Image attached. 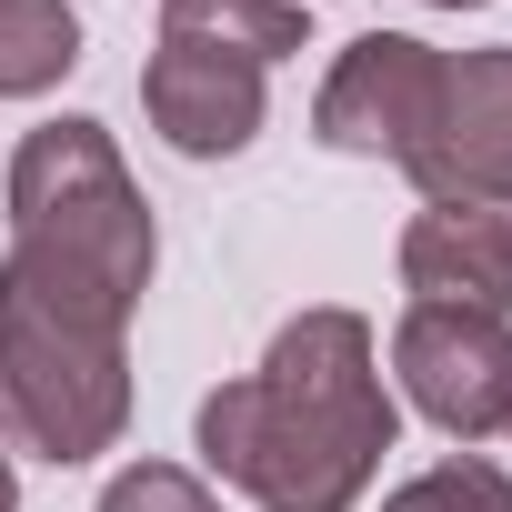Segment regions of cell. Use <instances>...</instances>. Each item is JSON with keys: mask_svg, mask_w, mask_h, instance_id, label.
<instances>
[{"mask_svg": "<svg viewBox=\"0 0 512 512\" xmlns=\"http://www.w3.org/2000/svg\"><path fill=\"white\" fill-rule=\"evenodd\" d=\"M191 432H201V462L262 512H352L372 492L402 412L382 392L372 322L342 302H312L272 332L262 372L201 392Z\"/></svg>", "mask_w": 512, "mask_h": 512, "instance_id": "1", "label": "cell"}, {"mask_svg": "<svg viewBox=\"0 0 512 512\" xmlns=\"http://www.w3.org/2000/svg\"><path fill=\"white\" fill-rule=\"evenodd\" d=\"M131 312L141 282L11 231L0 251V442L51 472L111 452L131 422Z\"/></svg>", "mask_w": 512, "mask_h": 512, "instance_id": "2", "label": "cell"}, {"mask_svg": "<svg viewBox=\"0 0 512 512\" xmlns=\"http://www.w3.org/2000/svg\"><path fill=\"white\" fill-rule=\"evenodd\" d=\"M312 41V0H161L141 111L181 161H231L262 141L272 61Z\"/></svg>", "mask_w": 512, "mask_h": 512, "instance_id": "3", "label": "cell"}, {"mask_svg": "<svg viewBox=\"0 0 512 512\" xmlns=\"http://www.w3.org/2000/svg\"><path fill=\"white\" fill-rule=\"evenodd\" d=\"M11 231L51 241V251H81V262H111L141 292H151V262H161L151 201H141L111 121H91V111L21 131V151H11Z\"/></svg>", "mask_w": 512, "mask_h": 512, "instance_id": "4", "label": "cell"}, {"mask_svg": "<svg viewBox=\"0 0 512 512\" xmlns=\"http://www.w3.org/2000/svg\"><path fill=\"white\" fill-rule=\"evenodd\" d=\"M392 382H402V402L432 432L492 442V432H512V322L502 312L412 302L392 322Z\"/></svg>", "mask_w": 512, "mask_h": 512, "instance_id": "5", "label": "cell"}, {"mask_svg": "<svg viewBox=\"0 0 512 512\" xmlns=\"http://www.w3.org/2000/svg\"><path fill=\"white\" fill-rule=\"evenodd\" d=\"M422 211H502L512 201V51H442L432 131L402 151Z\"/></svg>", "mask_w": 512, "mask_h": 512, "instance_id": "6", "label": "cell"}, {"mask_svg": "<svg viewBox=\"0 0 512 512\" xmlns=\"http://www.w3.org/2000/svg\"><path fill=\"white\" fill-rule=\"evenodd\" d=\"M432 101H442V51L412 31H362L312 101V141L352 161H402L432 131Z\"/></svg>", "mask_w": 512, "mask_h": 512, "instance_id": "7", "label": "cell"}, {"mask_svg": "<svg viewBox=\"0 0 512 512\" xmlns=\"http://www.w3.org/2000/svg\"><path fill=\"white\" fill-rule=\"evenodd\" d=\"M402 292L512 322V231H502V211H412V231H402Z\"/></svg>", "mask_w": 512, "mask_h": 512, "instance_id": "8", "label": "cell"}, {"mask_svg": "<svg viewBox=\"0 0 512 512\" xmlns=\"http://www.w3.org/2000/svg\"><path fill=\"white\" fill-rule=\"evenodd\" d=\"M81 71L71 0H0V101H41Z\"/></svg>", "mask_w": 512, "mask_h": 512, "instance_id": "9", "label": "cell"}, {"mask_svg": "<svg viewBox=\"0 0 512 512\" xmlns=\"http://www.w3.org/2000/svg\"><path fill=\"white\" fill-rule=\"evenodd\" d=\"M382 512H512V472H502V462H482V452H452V462L412 472Z\"/></svg>", "mask_w": 512, "mask_h": 512, "instance_id": "10", "label": "cell"}, {"mask_svg": "<svg viewBox=\"0 0 512 512\" xmlns=\"http://www.w3.org/2000/svg\"><path fill=\"white\" fill-rule=\"evenodd\" d=\"M101 512H221V502H211V482L181 472V462H121V472L101 482Z\"/></svg>", "mask_w": 512, "mask_h": 512, "instance_id": "11", "label": "cell"}, {"mask_svg": "<svg viewBox=\"0 0 512 512\" xmlns=\"http://www.w3.org/2000/svg\"><path fill=\"white\" fill-rule=\"evenodd\" d=\"M0 512H21V472H11V452H0Z\"/></svg>", "mask_w": 512, "mask_h": 512, "instance_id": "12", "label": "cell"}, {"mask_svg": "<svg viewBox=\"0 0 512 512\" xmlns=\"http://www.w3.org/2000/svg\"><path fill=\"white\" fill-rule=\"evenodd\" d=\"M432 11H482V0H432Z\"/></svg>", "mask_w": 512, "mask_h": 512, "instance_id": "13", "label": "cell"}, {"mask_svg": "<svg viewBox=\"0 0 512 512\" xmlns=\"http://www.w3.org/2000/svg\"><path fill=\"white\" fill-rule=\"evenodd\" d=\"M502 231H512V201H502Z\"/></svg>", "mask_w": 512, "mask_h": 512, "instance_id": "14", "label": "cell"}]
</instances>
